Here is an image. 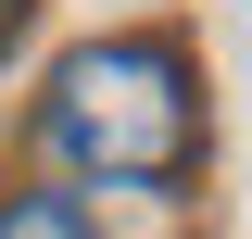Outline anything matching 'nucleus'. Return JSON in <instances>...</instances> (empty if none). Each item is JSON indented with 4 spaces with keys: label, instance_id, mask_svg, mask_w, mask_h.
I'll list each match as a JSON object with an SVG mask.
<instances>
[{
    "label": "nucleus",
    "instance_id": "nucleus-1",
    "mask_svg": "<svg viewBox=\"0 0 252 239\" xmlns=\"http://www.w3.org/2000/svg\"><path fill=\"white\" fill-rule=\"evenodd\" d=\"M38 139H51L76 177L177 189L189 151H202V101H189L177 38H89V51H63L51 101H38Z\"/></svg>",
    "mask_w": 252,
    "mask_h": 239
},
{
    "label": "nucleus",
    "instance_id": "nucleus-2",
    "mask_svg": "<svg viewBox=\"0 0 252 239\" xmlns=\"http://www.w3.org/2000/svg\"><path fill=\"white\" fill-rule=\"evenodd\" d=\"M0 239H89V214L63 202V189H13L0 202Z\"/></svg>",
    "mask_w": 252,
    "mask_h": 239
}]
</instances>
